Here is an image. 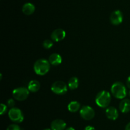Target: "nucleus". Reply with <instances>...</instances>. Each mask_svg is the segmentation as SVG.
<instances>
[{"label":"nucleus","mask_w":130,"mask_h":130,"mask_svg":"<svg viewBox=\"0 0 130 130\" xmlns=\"http://www.w3.org/2000/svg\"><path fill=\"white\" fill-rule=\"evenodd\" d=\"M52 92L58 95H63L67 92V85L66 83L61 80H58L52 84L51 87Z\"/></svg>","instance_id":"obj_6"},{"label":"nucleus","mask_w":130,"mask_h":130,"mask_svg":"<svg viewBox=\"0 0 130 130\" xmlns=\"http://www.w3.org/2000/svg\"><path fill=\"white\" fill-rule=\"evenodd\" d=\"M129 97H130V90H129Z\"/></svg>","instance_id":"obj_27"},{"label":"nucleus","mask_w":130,"mask_h":130,"mask_svg":"<svg viewBox=\"0 0 130 130\" xmlns=\"http://www.w3.org/2000/svg\"><path fill=\"white\" fill-rule=\"evenodd\" d=\"M53 43L52 42V40H45L43 43V46L45 49H50V48L53 47Z\"/></svg>","instance_id":"obj_18"},{"label":"nucleus","mask_w":130,"mask_h":130,"mask_svg":"<svg viewBox=\"0 0 130 130\" xmlns=\"http://www.w3.org/2000/svg\"><path fill=\"white\" fill-rule=\"evenodd\" d=\"M7 110V107L3 103H1L0 105V114L3 115L5 113Z\"/></svg>","instance_id":"obj_20"},{"label":"nucleus","mask_w":130,"mask_h":130,"mask_svg":"<svg viewBox=\"0 0 130 130\" xmlns=\"http://www.w3.org/2000/svg\"><path fill=\"white\" fill-rule=\"evenodd\" d=\"M79 86V80L76 76L71 77L68 81V87L71 90L77 89Z\"/></svg>","instance_id":"obj_17"},{"label":"nucleus","mask_w":130,"mask_h":130,"mask_svg":"<svg viewBox=\"0 0 130 130\" xmlns=\"http://www.w3.org/2000/svg\"><path fill=\"white\" fill-rule=\"evenodd\" d=\"M50 63L53 66H58L62 62V58L59 54L53 53L51 55L48 59Z\"/></svg>","instance_id":"obj_12"},{"label":"nucleus","mask_w":130,"mask_h":130,"mask_svg":"<svg viewBox=\"0 0 130 130\" xmlns=\"http://www.w3.org/2000/svg\"><path fill=\"white\" fill-rule=\"evenodd\" d=\"M123 20V14L120 10L114 11L110 16V21L112 24L118 25L121 24Z\"/></svg>","instance_id":"obj_8"},{"label":"nucleus","mask_w":130,"mask_h":130,"mask_svg":"<svg viewBox=\"0 0 130 130\" xmlns=\"http://www.w3.org/2000/svg\"><path fill=\"white\" fill-rule=\"evenodd\" d=\"M111 101L110 94L107 90H102L99 92L95 98V103L101 108H107L109 107Z\"/></svg>","instance_id":"obj_2"},{"label":"nucleus","mask_w":130,"mask_h":130,"mask_svg":"<svg viewBox=\"0 0 130 130\" xmlns=\"http://www.w3.org/2000/svg\"><path fill=\"white\" fill-rule=\"evenodd\" d=\"M126 85H127V87H128V88H129V89H130V76L128 78V79H127Z\"/></svg>","instance_id":"obj_23"},{"label":"nucleus","mask_w":130,"mask_h":130,"mask_svg":"<svg viewBox=\"0 0 130 130\" xmlns=\"http://www.w3.org/2000/svg\"><path fill=\"white\" fill-rule=\"evenodd\" d=\"M105 114H106L107 117L109 119L112 120V121L116 120L119 116L118 110L114 107H107L106 110H105Z\"/></svg>","instance_id":"obj_11"},{"label":"nucleus","mask_w":130,"mask_h":130,"mask_svg":"<svg viewBox=\"0 0 130 130\" xmlns=\"http://www.w3.org/2000/svg\"><path fill=\"white\" fill-rule=\"evenodd\" d=\"M84 130H96L95 129V127H93V126H86V127L85 128V129Z\"/></svg>","instance_id":"obj_22"},{"label":"nucleus","mask_w":130,"mask_h":130,"mask_svg":"<svg viewBox=\"0 0 130 130\" xmlns=\"http://www.w3.org/2000/svg\"><path fill=\"white\" fill-rule=\"evenodd\" d=\"M111 92L112 95L118 99H123L126 96L127 90L125 85L121 82L114 83L111 87Z\"/></svg>","instance_id":"obj_3"},{"label":"nucleus","mask_w":130,"mask_h":130,"mask_svg":"<svg viewBox=\"0 0 130 130\" xmlns=\"http://www.w3.org/2000/svg\"><path fill=\"white\" fill-rule=\"evenodd\" d=\"M80 115L83 119L90 121L95 117V112L93 108L88 105H84L79 110Z\"/></svg>","instance_id":"obj_7"},{"label":"nucleus","mask_w":130,"mask_h":130,"mask_svg":"<svg viewBox=\"0 0 130 130\" xmlns=\"http://www.w3.org/2000/svg\"><path fill=\"white\" fill-rule=\"evenodd\" d=\"M50 69V63L49 61L45 59H39L37 60L34 64V71L37 75H46Z\"/></svg>","instance_id":"obj_1"},{"label":"nucleus","mask_w":130,"mask_h":130,"mask_svg":"<svg viewBox=\"0 0 130 130\" xmlns=\"http://www.w3.org/2000/svg\"><path fill=\"white\" fill-rule=\"evenodd\" d=\"M125 130H130V122L126 126Z\"/></svg>","instance_id":"obj_24"},{"label":"nucleus","mask_w":130,"mask_h":130,"mask_svg":"<svg viewBox=\"0 0 130 130\" xmlns=\"http://www.w3.org/2000/svg\"><path fill=\"white\" fill-rule=\"evenodd\" d=\"M8 117L10 119L15 123H20L24 121V114L20 109L18 108H10L8 112Z\"/></svg>","instance_id":"obj_5"},{"label":"nucleus","mask_w":130,"mask_h":130,"mask_svg":"<svg viewBox=\"0 0 130 130\" xmlns=\"http://www.w3.org/2000/svg\"><path fill=\"white\" fill-rule=\"evenodd\" d=\"M7 105H8V106L9 107H10L11 108H13L14 106H15V101H14V99H11V98L9 99L7 101Z\"/></svg>","instance_id":"obj_21"},{"label":"nucleus","mask_w":130,"mask_h":130,"mask_svg":"<svg viewBox=\"0 0 130 130\" xmlns=\"http://www.w3.org/2000/svg\"><path fill=\"white\" fill-rule=\"evenodd\" d=\"M6 130H20V127L17 124H12L8 126Z\"/></svg>","instance_id":"obj_19"},{"label":"nucleus","mask_w":130,"mask_h":130,"mask_svg":"<svg viewBox=\"0 0 130 130\" xmlns=\"http://www.w3.org/2000/svg\"><path fill=\"white\" fill-rule=\"evenodd\" d=\"M35 6L32 3H25L22 6V12L25 15H32L35 11Z\"/></svg>","instance_id":"obj_14"},{"label":"nucleus","mask_w":130,"mask_h":130,"mask_svg":"<svg viewBox=\"0 0 130 130\" xmlns=\"http://www.w3.org/2000/svg\"><path fill=\"white\" fill-rule=\"evenodd\" d=\"M66 130H75V129L72 127H67Z\"/></svg>","instance_id":"obj_25"},{"label":"nucleus","mask_w":130,"mask_h":130,"mask_svg":"<svg viewBox=\"0 0 130 130\" xmlns=\"http://www.w3.org/2000/svg\"><path fill=\"white\" fill-rule=\"evenodd\" d=\"M66 122L62 119H55L51 123V129L52 130H65L66 128Z\"/></svg>","instance_id":"obj_10"},{"label":"nucleus","mask_w":130,"mask_h":130,"mask_svg":"<svg viewBox=\"0 0 130 130\" xmlns=\"http://www.w3.org/2000/svg\"><path fill=\"white\" fill-rule=\"evenodd\" d=\"M81 105H80V103H79L77 101H71V103H69L68 106H67V108L69 112H76L80 110Z\"/></svg>","instance_id":"obj_16"},{"label":"nucleus","mask_w":130,"mask_h":130,"mask_svg":"<svg viewBox=\"0 0 130 130\" xmlns=\"http://www.w3.org/2000/svg\"><path fill=\"white\" fill-rule=\"evenodd\" d=\"M66 36V33L63 29L58 28V29H55L52 32L51 34V38L53 41L56 42H60L63 40Z\"/></svg>","instance_id":"obj_9"},{"label":"nucleus","mask_w":130,"mask_h":130,"mask_svg":"<svg viewBox=\"0 0 130 130\" xmlns=\"http://www.w3.org/2000/svg\"><path fill=\"white\" fill-rule=\"evenodd\" d=\"M43 130H52V129H50V128H46V129H44Z\"/></svg>","instance_id":"obj_26"},{"label":"nucleus","mask_w":130,"mask_h":130,"mask_svg":"<svg viewBox=\"0 0 130 130\" xmlns=\"http://www.w3.org/2000/svg\"><path fill=\"white\" fill-rule=\"evenodd\" d=\"M29 90L28 88L20 87L14 89L12 92V95L14 99L17 101H24L28 98L29 95Z\"/></svg>","instance_id":"obj_4"},{"label":"nucleus","mask_w":130,"mask_h":130,"mask_svg":"<svg viewBox=\"0 0 130 130\" xmlns=\"http://www.w3.org/2000/svg\"><path fill=\"white\" fill-rule=\"evenodd\" d=\"M40 83L36 80H32L29 82L28 84V89L32 93H36L40 89Z\"/></svg>","instance_id":"obj_15"},{"label":"nucleus","mask_w":130,"mask_h":130,"mask_svg":"<svg viewBox=\"0 0 130 130\" xmlns=\"http://www.w3.org/2000/svg\"><path fill=\"white\" fill-rule=\"evenodd\" d=\"M119 110L122 113H128L130 112V99H123L119 103Z\"/></svg>","instance_id":"obj_13"}]
</instances>
